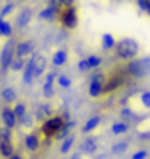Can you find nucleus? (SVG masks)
<instances>
[{
    "label": "nucleus",
    "mask_w": 150,
    "mask_h": 159,
    "mask_svg": "<svg viewBox=\"0 0 150 159\" xmlns=\"http://www.w3.org/2000/svg\"><path fill=\"white\" fill-rule=\"evenodd\" d=\"M62 119L64 120H69L71 119V113L67 111V110H64V111H62Z\"/></svg>",
    "instance_id": "nucleus-39"
},
{
    "label": "nucleus",
    "mask_w": 150,
    "mask_h": 159,
    "mask_svg": "<svg viewBox=\"0 0 150 159\" xmlns=\"http://www.w3.org/2000/svg\"><path fill=\"white\" fill-rule=\"evenodd\" d=\"M0 96H2V99H4V102H14L16 101V90L12 89V87H6V89H2V92H0Z\"/></svg>",
    "instance_id": "nucleus-20"
},
{
    "label": "nucleus",
    "mask_w": 150,
    "mask_h": 159,
    "mask_svg": "<svg viewBox=\"0 0 150 159\" xmlns=\"http://www.w3.org/2000/svg\"><path fill=\"white\" fill-rule=\"evenodd\" d=\"M35 51V43L32 39L29 41H21L16 44V50H14V57H23L27 58L29 55H32Z\"/></svg>",
    "instance_id": "nucleus-7"
},
{
    "label": "nucleus",
    "mask_w": 150,
    "mask_h": 159,
    "mask_svg": "<svg viewBox=\"0 0 150 159\" xmlns=\"http://www.w3.org/2000/svg\"><path fill=\"white\" fill-rule=\"evenodd\" d=\"M14 154V145L12 142H0V157L9 159Z\"/></svg>",
    "instance_id": "nucleus-19"
},
{
    "label": "nucleus",
    "mask_w": 150,
    "mask_h": 159,
    "mask_svg": "<svg viewBox=\"0 0 150 159\" xmlns=\"http://www.w3.org/2000/svg\"><path fill=\"white\" fill-rule=\"evenodd\" d=\"M0 35H4V37H11L12 35V25L6 20H2V29H0Z\"/></svg>",
    "instance_id": "nucleus-30"
},
{
    "label": "nucleus",
    "mask_w": 150,
    "mask_h": 159,
    "mask_svg": "<svg viewBox=\"0 0 150 159\" xmlns=\"http://www.w3.org/2000/svg\"><path fill=\"white\" fill-rule=\"evenodd\" d=\"M129 148V142H117L113 147H111V154H115V156H120V154H124Z\"/></svg>",
    "instance_id": "nucleus-26"
},
{
    "label": "nucleus",
    "mask_w": 150,
    "mask_h": 159,
    "mask_svg": "<svg viewBox=\"0 0 150 159\" xmlns=\"http://www.w3.org/2000/svg\"><path fill=\"white\" fill-rule=\"evenodd\" d=\"M25 64H27V60H25L23 57H14L12 58V62H11V71H14V73H20V71H23L25 67Z\"/></svg>",
    "instance_id": "nucleus-25"
},
{
    "label": "nucleus",
    "mask_w": 150,
    "mask_h": 159,
    "mask_svg": "<svg viewBox=\"0 0 150 159\" xmlns=\"http://www.w3.org/2000/svg\"><path fill=\"white\" fill-rule=\"evenodd\" d=\"M138 2V7H139V11H147L150 6V0H136Z\"/></svg>",
    "instance_id": "nucleus-35"
},
{
    "label": "nucleus",
    "mask_w": 150,
    "mask_h": 159,
    "mask_svg": "<svg viewBox=\"0 0 150 159\" xmlns=\"http://www.w3.org/2000/svg\"><path fill=\"white\" fill-rule=\"evenodd\" d=\"M46 66H48L46 57H44V55H41V53H37V57H35V64H34V76H35V80H39L41 76L44 74Z\"/></svg>",
    "instance_id": "nucleus-13"
},
{
    "label": "nucleus",
    "mask_w": 150,
    "mask_h": 159,
    "mask_svg": "<svg viewBox=\"0 0 150 159\" xmlns=\"http://www.w3.org/2000/svg\"><path fill=\"white\" fill-rule=\"evenodd\" d=\"M9 159H25V157L21 156V154H16V152H14V154H12V156H11Z\"/></svg>",
    "instance_id": "nucleus-40"
},
{
    "label": "nucleus",
    "mask_w": 150,
    "mask_h": 159,
    "mask_svg": "<svg viewBox=\"0 0 150 159\" xmlns=\"http://www.w3.org/2000/svg\"><path fill=\"white\" fill-rule=\"evenodd\" d=\"M101 120H103V119H101V115H94V117H90V119L87 120V124L81 127V133H83V134H87V133H92L94 129H97V127H99Z\"/></svg>",
    "instance_id": "nucleus-17"
},
{
    "label": "nucleus",
    "mask_w": 150,
    "mask_h": 159,
    "mask_svg": "<svg viewBox=\"0 0 150 159\" xmlns=\"http://www.w3.org/2000/svg\"><path fill=\"white\" fill-rule=\"evenodd\" d=\"M115 50H117V57L120 60H133L139 53V44L133 37H124V39L117 41Z\"/></svg>",
    "instance_id": "nucleus-1"
},
{
    "label": "nucleus",
    "mask_w": 150,
    "mask_h": 159,
    "mask_svg": "<svg viewBox=\"0 0 150 159\" xmlns=\"http://www.w3.org/2000/svg\"><path fill=\"white\" fill-rule=\"evenodd\" d=\"M12 110H14V113H16L18 120H21V119H23V115L27 113V104H25V102H16Z\"/></svg>",
    "instance_id": "nucleus-28"
},
{
    "label": "nucleus",
    "mask_w": 150,
    "mask_h": 159,
    "mask_svg": "<svg viewBox=\"0 0 150 159\" xmlns=\"http://www.w3.org/2000/svg\"><path fill=\"white\" fill-rule=\"evenodd\" d=\"M34 117L37 122H44L46 119L53 117V106L50 102H42V104H37L34 111Z\"/></svg>",
    "instance_id": "nucleus-9"
},
{
    "label": "nucleus",
    "mask_w": 150,
    "mask_h": 159,
    "mask_svg": "<svg viewBox=\"0 0 150 159\" xmlns=\"http://www.w3.org/2000/svg\"><path fill=\"white\" fill-rule=\"evenodd\" d=\"M14 50H16V43L12 39H9L4 44L2 51H0V67H2V71H7L11 67V62L14 58Z\"/></svg>",
    "instance_id": "nucleus-4"
},
{
    "label": "nucleus",
    "mask_w": 150,
    "mask_h": 159,
    "mask_svg": "<svg viewBox=\"0 0 150 159\" xmlns=\"http://www.w3.org/2000/svg\"><path fill=\"white\" fill-rule=\"evenodd\" d=\"M145 12H147V14H148V16H150V6H148V9H147V11H145Z\"/></svg>",
    "instance_id": "nucleus-41"
},
{
    "label": "nucleus",
    "mask_w": 150,
    "mask_h": 159,
    "mask_svg": "<svg viewBox=\"0 0 150 159\" xmlns=\"http://www.w3.org/2000/svg\"><path fill=\"white\" fill-rule=\"evenodd\" d=\"M104 83H106V76L103 73H95L90 78V83H88V96L99 97L104 92Z\"/></svg>",
    "instance_id": "nucleus-6"
},
{
    "label": "nucleus",
    "mask_w": 150,
    "mask_h": 159,
    "mask_svg": "<svg viewBox=\"0 0 150 159\" xmlns=\"http://www.w3.org/2000/svg\"><path fill=\"white\" fill-rule=\"evenodd\" d=\"M64 4V7H67V6H74V0H60Z\"/></svg>",
    "instance_id": "nucleus-38"
},
{
    "label": "nucleus",
    "mask_w": 150,
    "mask_h": 159,
    "mask_svg": "<svg viewBox=\"0 0 150 159\" xmlns=\"http://www.w3.org/2000/svg\"><path fill=\"white\" fill-rule=\"evenodd\" d=\"M34 120H35V117H34V115H30L29 111H27V113L23 115V119L20 120V122H21V125H23V127L32 129V127H34Z\"/></svg>",
    "instance_id": "nucleus-31"
},
{
    "label": "nucleus",
    "mask_w": 150,
    "mask_h": 159,
    "mask_svg": "<svg viewBox=\"0 0 150 159\" xmlns=\"http://www.w3.org/2000/svg\"><path fill=\"white\" fill-rule=\"evenodd\" d=\"M64 122H65V120L62 119V115H53V117H50V119H46L44 122H42V125H41V133H42L46 138L55 136V133L60 129V125H62Z\"/></svg>",
    "instance_id": "nucleus-3"
},
{
    "label": "nucleus",
    "mask_w": 150,
    "mask_h": 159,
    "mask_svg": "<svg viewBox=\"0 0 150 159\" xmlns=\"http://www.w3.org/2000/svg\"><path fill=\"white\" fill-rule=\"evenodd\" d=\"M127 73L133 78H148L150 76V55L148 57H136L133 60H129L127 64Z\"/></svg>",
    "instance_id": "nucleus-2"
},
{
    "label": "nucleus",
    "mask_w": 150,
    "mask_h": 159,
    "mask_svg": "<svg viewBox=\"0 0 150 159\" xmlns=\"http://www.w3.org/2000/svg\"><path fill=\"white\" fill-rule=\"evenodd\" d=\"M76 142V136L74 134H69V136H65L62 140V145H60V154H67L73 148V145H74Z\"/></svg>",
    "instance_id": "nucleus-21"
},
{
    "label": "nucleus",
    "mask_w": 150,
    "mask_h": 159,
    "mask_svg": "<svg viewBox=\"0 0 150 159\" xmlns=\"http://www.w3.org/2000/svg\"><path fill=\"white\" fill-rule=\"evenodd\" d=\"M0 119H2V124L6 125V127H11V129H14L16 124H18L16 113H14V110L9 108V106L2 108V111H0Z\"/></svg>",
    "instance_id": "nucleus-10"
},
{
    "label": "nucleus",
    "mask_w": 150,
    "mask_h": 159,
    "mask_svg": "<svg viewBox=\"0 0 150 159\" xmlns=\"http://www.w3.org/2000/svg\"><path fill=\"white\" fill-rule=\"evenodd\" d=\"M87 62H88V67H90V69H97L99 66L103 64V58L97 57V55H88Z\"/></svg>",
    "instance_id": "nucleus-29"
},
{
    "label": "nucleus",
    "mask_w": 150,
    "mask_h": 159,
    "mask_svg": "<svg viewBox=\"0 0 150 159\" xmlns=\"http://www.w3.org/2000/svg\"><path fill=\"white\" fill-rule=\"evenodd\" d=\"M51 64L55 66V67H62V66H65V64H67V51L65 50L55 51L53 57H51Z\"/></svg>",
    "instance_id": "nucleus-18"
},
{
    "label": "nucleus",
    "mask_w": 150,
    "mask_h": 159,
    "mask_svg": "<svg viewBox=\"0 0 150 159\" xmlns=\"http://www.w3.org/2000/svg\"><path fill=\"white\" fill-rule=\"evenodd\" d=\"M12 9H14V2H7L6 6L0 9V18H6L7 14H11Z\"/></svg>",
    "instance_id": "nucleus-33"
},
{
    "label": "nucleus",
    "mask_w": 150,
    "mask_h": 159,
    "mask_svg": "<svg viewBox=\"0 0 150 159\" xmlns=\"http://www.w3.org/2000/svg\"><path fill=\"white\" fill-rule=\"evenodd\" d=\"M78 148H80L83 154H95V150H97V140L94 136H88L80 143Z\"/></svg>",
    "instance_id": "nucleus-16"
},
{
    "label": "nucleus",
    "mask_w": 150,
    "mask_h": 159,
    "mask_svg": "<svg viewBox=\"0 0 150 159\" xmlns=\"http://www.w3.org/2000/svg\"><path fill=\"white\" fill-rule=\"evenodd\" d=\"M101 41H103V50H113L117 44L115 37H113V34H103V37H101Z\"/></svg>",
    "instance_id": "nucleus-22"
},
{
    "label": "nucleus",
    "mask_w": 150,
    "mask_h": 159,
    "mask_svg": "<svg viewBox=\"0 0 150 159\" xmlns=\"http://www.w3.org/2000/svg\"><path fill=\"white\" fill-rule=\"evenodd\" d=\"M78 69H80V71H90L87 58H83V60H80V62H78Z\"/></svg>",
    "instance_id": "nucleus-36"
},
{
    "label": "nucleus",
    "mask_w": 150,
    "mask_h": 159,
    "mask_svg": "<svg viewBox=\"0 0 150 159\" xmlns=\"http://www.w3.org/2000/svg\"><path fill=\"white\" fill-rule=\"evenodd\" d=\"M57 12H58V11H57L53 6H48V7H44V9H42L39 14H37V18H39V20H53Z\"/></svg>",
    "instance_id": "nucleus-23"
},
{
    "label": "nucleus",
    "mask_w": 150,
    "mask_h": 159,
    "mask_svg": "<svg viewBox=\"0 0 150 159\" xmlns=\"http://www.w3.org/2000/svg\"><path fill=\"white\" fill-rule=\"evenodd\" d=\"M35 57H37V53H32V57L27 60V64H25V67H23V83L25 85H32L34 83V80H35V76H34V64H35Z\"/></svg>",
    "instance_id": "nucleus-8"
},
{
    "label": "nucleus",
    "mask_w": 150,
    "mask_h": 159,
    "mask_svg": "<svg viewBox=\"0 0 150 159\" xmlns=\"http://www.w3.org/2000/svg\"><path fill=\"white\" fill-rule=\"evenodd\" d=\"M139 101H141L145 110H150V90L141 92V94H139Z\"/></svg>",
    "instance_id": "nucleus-32"
},
{
    "label": "nucleus",
    "mask_w": 150,
    "mask_h": 159,
    "mask_svg": "<svg viewBox=\"0 0 150 159\" xmlns=\"http://www.w3.org/2000/svg\"><path fill=\"white\" fill-rule=\"evenodd\" d=\"M71 159H83V152H81L80 148H78V150H76L73 156H71Z\"/></svg>",
    "instance_id": "nucleus-37"
},
{
    "label": "nucleus",
    "mask_w": 150,
    "mask_h": 159,
    "mask_svg": "<svg viewBox=\"0 0 150 159\" xmlns=\"http://www.w3.org/2000/svg\"><path fill=\"white\" fill-rule=\"evenodd\" d=\"M25 148L29 152H37L41 148V140H39V134L37 133H32L29 136H25Z\"/></svg>",
    "instance_id": "nucleus-15"
},
{
    "label": "nucleus",
    "mask_w": 150,
    "mask_h": 159,
    "mask_svg": "<svg viewBox=\"0 0 150 159\" xmlns=\"http://www.w3.org/2000/svg\"><path fill=\"white\" fill-rule=\"evenodd\" d=\"M57 83L62 87V89H71L73 80H71L69 76H65V74H58V76H57Z\"/></svg>",
    "instance_id": "nucleus-27"
},
{
    "label": "nucleus",
    "mask_w": 150,
    "mask_h": 159,
    "mask_svg": "<svg viewBox=\"0 0 150 159\" xmlns=\"http://www.w3.org/2000/svg\"><path fill=\"white\" fill-rule=\"evenodd\" d=\"M129 131V124H127L126 120H120V122H115V124L111 125V133L113 134H124Z\"/></svg>",
    "instance_id": "nucleus-24"
},
{
    "label": "nucleus",
    "mask_w": 150,
    "mask_h": 159,
    "mask_svg": "<svg viewBox=\"0 0 150 159\" xmlns=\"http://www.w3.org/2000/svg\"><path fill=\"white\" fill-rule=\"evenodd\" d=\"M55 78H57V73L55 71H50L46 74V80H44V85H42V94L46 99H51L53 97V83H55Z\"/></svg>",
    "instance_id": "nucleus-12"
},
{
    "label": "nucleus",
    "mask_w": 150,
    "mask_h": 159,
    "mask_svg": "<svg viewBox=\"0 0 150 159\" xmlns=\"http://www.w3.org/2000/svg\"><path fill=\"white\" fill-rule=\"evenodd\" d=\"M60 21L65 29H76V25H78V12H76V7L74 6H67L64 7L62 12H60Z\"/></svg>",
    "instance_id": "nucleus-5"
},
{
    "label": "nucleus",
    "mask_w": 150,
    "mask_h": 159,
    "mask_svg": "<svg viewBox=\"0 0 150 159\" xmlns=\"http://www.w3.org/2000/svg\"><path fill=\"white\" fill-rule=\"evenodd\" d=\"M148 150H145V148H139V150H136V152L131 156V159H147L148 157Z\"/></svg>",
    "instance_id": "nucleus-34"
},
{
    "label": "nucleus",
    "mask_w": 150,
    "mask_h": 159,
    "mask_svg": "<svg viewBox=\"0 0 150 159\" xmlns=\"http://www.w3.org/2000/svg\"><path fill=\"white\" fill-rule=\"evenodd\" d=\"M74 127H76V120H73V119L65 120V122H64V124L60 125V129H58L57 133H55V140H57V142H62V140H64L65 136H69L71 131L74 129Z\"/></svg>",
    "instance_id": "nucleus-11"
},
{
    "label": "nucleus",
    "mask_w": 150,
    "mask_h": 159,
    "mask_svg": "<svg viewBox=\"0 0 150 159\" xmlns=\"http://www.w3.org/2000/svg\"><path fill=\"white\" fill-rule=\"evenodd\" d=\"M30 20H32V9H30V7H25V9L20 11V14H18V18H16V27L18 29L29 27Z\"/></svg>",
    "instance_id": "nucleus-14"
}]
</instances>
